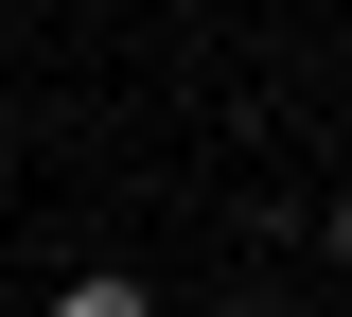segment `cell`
Segmentation results:
<instances>
[{
    "instance_id": "obj_2",
    "label": "cell",
    "mask_w": 352,
    "mask_h": 317,
    "mask_svg": "<svg viewBox=\"0 0 352 317\" xmlns=\"http://www.w3.org/2000/svg\"><path fill=\"white\" fill-rule=\"evenodd\" d=\"M317 247H335V265H352V194H335V212H317Z\"/></svg>"
},
{
    "instance_id": "obj_3",
    "label": "cell",
    "mask_w": 352,
    "mask_h": 317,
    "mask_svg": "<svg viewBox=\"0 0 352 317\" xmlns=\"http://www.w3.org/2000/svg\"><path fill=\"white\" fill-rule=\"evenodd\" d=\"M212 317H282V300H212Z\"/></svg>"
},
{
    "instance_id": "obj_1",
    "label": "cell",
    "mask_w": 352,
    "mask_h": 317,
    "mask_svg": "<svg viewBox=\"0 0 352 317\" xmlns=\"http://www.w3.org/2000/svg\"><path fill=\"white\" fill-rule=\"evenodd\" d=\"M53 317H159L141 282H53Z\"/></svg>"
}]
</instances>
